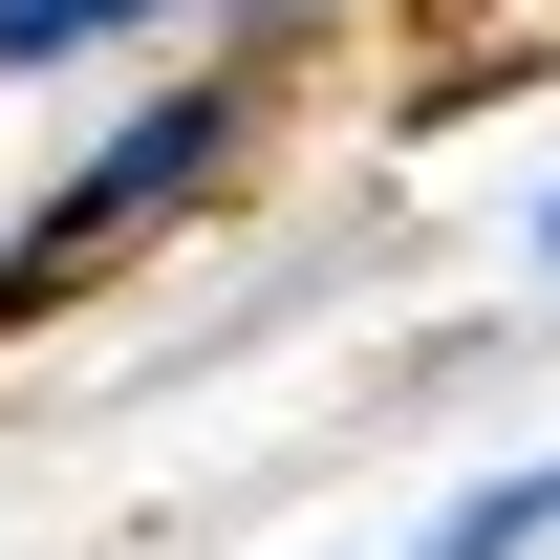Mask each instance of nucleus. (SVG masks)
Returning a JSON list of instances; mask_svg holds the SVG:
<instances>
[{"label":"nucleus","mask_w":560,"mask_h":560,"mask_svg":"<svg viewBox=\"0 0 560 560\" xmlns=\"http://www.w3.org/2000/svg\"><path fill=\"white\" fill-rule=\"evenodd\" d=\"M517 259H539V280H560V195H539V237H517Z\"/></svg>","instance_id":"nucleus-5"},{"label":"nucleus","mask_w":560,"mask_h":560,"mask_svg":"<svg viewBox=\"0 0 560 560\" xmlns=\"http://www.w3.org/2000/svg\"><path fill=\"white\" fill-rule=\"evenodd\" d=\"M237 151H259V66L215 44V66H173L151 108H108V130L22 195V237H0V346L44 324V302H86L108 259H151V237H195L215 195H237Z\"/></svg>","instance_id":"nucleus-1"},{"label":"nucleus","mask_w":560,"mask_h":560,"mask_svg":"<svg viewBox=\"0 0 560 560\" xmlns=\"http://www.w3.org/2000/svg\"><path fill=\"white\" fill-rule=\"evenodd\" d=\"M539 539H560V453H517V475H475V495H453V517H431L410 560H539Z\"/></svg>","instance_id":"nucleus-2"},{"label":"nucleus","mask_w":560,"mask_h":560,"mask_svg":"<svg viewBox=\"0 0 560 560\" xmlns=\"http://www.w3.org/2000/svg\"><path fill=\"white\" fill-rule=\"evenodd\" d=\"M173 0H0V86H44V66H108V44H151Z\"/></svg>","instance_id":"nucleus-3"},{"label":"nucleus","mask_w":560,"mask_h":560,"mask_svg":"<svg viewBox=\"0 0 560 560\" xmlns=\"http://www.w3.org/2000/svg\"><path fill=\"white\" fill-rule=\"evenodd\" d=\"M324 22H346V0H215V44H237V66H280V44H324Z\"/></svg>","instance_id":"nucleus-4"}]
</instances>
